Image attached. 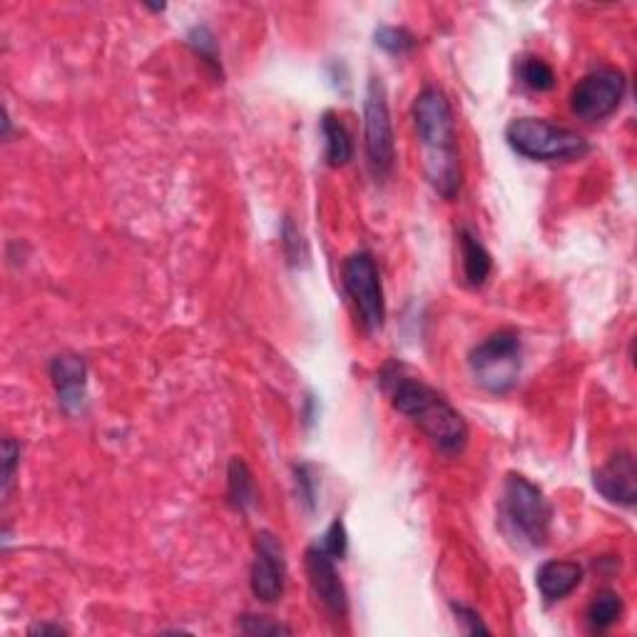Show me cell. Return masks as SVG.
<instances>
[{"mask_svg":"<svg viewBox=\"0 0 637 637\" xmlns=\"http://www.w3.org/2000/svg\"><path fill=\"white\" fill-rule=\"evenodd\" d=\"M381 381H384L396 412L418 426L436 451L449 459L463 453L468 443V424L439 391L424 384L421 379L402 374L394 367L384 369Z\"/></svg>","mask_w":637,"mask_h":637,"instance_id":"1","label":"cell"},{"mask_svg":"<svg viewBox=\"0 0 637 637\" xmlns=\"http://www.w3.org/2000/svg\"><path fill=\"white\" fill-rule=\"evenodd\" d=\"M414 125L424 148V170L443 199H456L461 189V160L456 120L441 88H424L414 100Z\"/></svg>","mask_w":637,"mask_h":637,"instance_id":"2","label":"cell"},{"mask_svg":"<svg viewBox=\"0 0 637 637\" xmlns=\"http://www.w3.org/2000/svg\"><path fill=\"white\" fill-rule=\"evenodd\" d=\"M498 521L508 538L543 548L551 538L553 508L538 486L521 473H508L498 500Z\"/></svg>","mask_w":637,"mask_h":637,"instance_id":"3","label":"cell"},{"mask_svg":"<svg viewBox=\"0 0 637 637\" xmlns=\"http://www.w3.org/2000/svg\"><path fill=\"white\" fill-rule=\"evenodd\" d=\"M506 140L516 154L533 162H576L590 152L582 135L543 117H516L506 127Z\"/></svg>","mask_w":637,"mask_h":637,"instance_id":"4","label":"cell"},{"mask_svg":"<svg viewBox=\"0 0 637 637\" xmlns=\"http://www.w3.org/2000/svg\"><path fill=\"white\" fill-rule=\"evenodd\" d=\"M468 367L473 379L488 394L503 396L518 384L523 367V341L513 329H500L490 334L468 354Z\"/></svg>","mask_w":637,"mask_h":637,"instance_id":"5","label":"cell"},{"mask_svg":"<svg viewBox=\"0 0 637 637\" xmlns=\"http://www.w3.org/2000/svg\"><path fill=\"white\" fill-rule=\"evenodd\" d=\"M341 281L354 309H357L359 324L363 329L369 334L384 329L386 297L384 285H381V271L377 267V259L371 257L369 252H354L351 257L344 262Z\"/></svg>","mask_w":637,"mask_h":637,"instance_id":"6","label":"cell"},{"mask_svg":"<svg viewBox=\"0 0 637 637\" xmlns=\"http://www.w3.org/2000/svg\"><path fill=\"white\" fill-rule=\"evenodd\" d=\"M363 148H367V162L371 175L386 179L396 162L394 125H391L389 97L381 78H371L363 97Z\"/></svg>","mask_w":637,"mask_h":637,"instance_id":"7","label":"cell"},{"mask_svg":"<svg viewBox=\"0 0 637 637\" xmlns=\"http://www.w3.org/2000/svg\"><path fill=\"white\" fill-rule=\"evenodd\" d=\"M627 90L625 72L617 68H595L570 93V111L582 123H603L617 113Z\"/></svg>","mask_w":637,"mask_h":637,"instance_id":"8","label":"cell"},{"mask_svg":"<svg viewBox=\"0 0 637 637\" xmlns=\"http://www.w3.org/2000/svg\"><path fill=\"white\" fill-rule=\"evenodd\" d=\"M304 568H306L312 595L316 598V603L322 605L324 613L329 615L334 623L347 621L349 595L339 578V570H336L334 555L316 541L314 545H309V551L304 555Z\"/></svg>","mask_w":637,"mask_h":637,"instance_id":"9","label":"cell"},{"mask_svg":"<svg viewBox=\"0 0 637 637\" xmlns=\"http://www.w3.org/2000/svg\"><path fill=\"white\" fill-rule=\"evenodd\" d=\"M287 586L285 545L275 533L262 531L254 541V560L250 570V588L262 603H277Z\"/></svg>","mask_w":637,"mask_h":637,"instance_id":"10","label":"cell"},{"mask_svg":"<svg viewBox=\"0 0 637 637\" xmlns=\"http://www.w3.org/2000/svg\"><path fill=\"white\" fill-rule=\"evenodd\" d=\"M593 486L607 503L633 508L637 500V466L630 451H617L593 473Z\"/></svg>","mask_w":637,"mask_h":637,"instance_id":"11","label":"cell"},{"mask_svg":"<svg viewBox=\"0 0 637 637\" xmlns=\"http://www.w3.org/2000/svg\"><path fill=\"white\" fill-rule=\"evenodd\" d=\"M50 379L66 412H80L88 394V363L78 354H60L50 361Z\"/></svg>","mask_w":637,"mask_h":637,"instance_id":"12","label":"cell"},{"mask_svg":"<svg viewBox=\"0 0 637 637\" xmlns=\"http://www.w3.org/2000/svg\"><path fill=\"white\" fill-rule=\"evenodd\" d=\"M582 582V568L572 560H545L535 572V588L545 603H560Z\"/></svg>","mask_w":637,"mask_h":637,"instance_id":"13","label":"cell"},{"mask_svg":"<svg viewBox=\"0 0 637 637\" xmlns=\"http://www.w3.org/2000/svg\"><path fill=\"white\" fill-rule=\"evenodd\" d=\"M459 250H461V267H463V281L471 289H480L490 277V269H494V257L486 250V244L480 242V236L471 230V227H463L459 232Z\"/></svg>","mask_w":637,"mask_h":637,"instance_id":"14","label":"cell"},{"mask_svg":"<svg viewBox=\"0 0 637 637\" xmlns=\"http://www.w3.org/2000/svg\"><path fill=\"white\" fill-rule=\"evenodd\" d=\"M322 135H324V154L332 167H344L354 160V140L347 125L339 120L336 113H324L322 117Z\"/></svg>","mask_w":637,"mask_h":637,"instance_id":"15","label":"cell"},{"mask_svg":"<svg viewBox=\"0 0 637 637\" xmlns=\"http://www.w3.org/2000/svg\"><path fill=\"white\" fill-rule=\"evenodd\" d=\"M227 500L240 513H247L257 503V484H254L252 471L242 459L230 461V471H227Z\"/></svg>","mask_w":637,"mask_h":637,"instance_id":"16","label":"cell"},{"mask_svg":"<svg viewBox=\"0 0 637 637\" xmlns=\"http://www.w3.org/2000/svg\"><path fill=\"white\" fill-rule=\"evenodd\" d=\"M623 615V598L615 590H600L588 605V627L593 633H605L613 627Z\"/></svg>","mask_w":637,"mask_h":637,"instance_id":"17","label":"cell"},{"mask_svg":"<svg viewBox=\"0 0 637 637\" xmlns=\"http://www.w3.org/2000/svg\"><path fill=\"white\" fill-rule=\"evenodd\" d=\"M518 78L535 93H548V90L555 88V70L543 58L535 56L521 58V62H518Z\"/></svg>","mask_w":637,"mask_h":637,"instance_id":"18","label":"cell"},{"mask_svg":"<svg viewBox=\"0 0 637 637\" xmlns=\"http://www.w3.org/2000/svg\"><path fill=\"white\" fill-rule=\"evenodd\" d=\"M374 40L389 56H408L418 45L416 35L406 28H398V25H381L374 33Z\"/></svg>","mask_w":637,"mask_h":637,"instance_id":"19","label":"cell"},{"mask_svg":"<svg viewBox=\"0 0 637 637\" xmlns=\"http://www.w3.org/2000/svg\"><path fill=\"white\" fill-rule=\"evenodd\" d=\"M187 43H189V48H193L197 56L207 62V66L220 70V60H217V40L207 25H197V28L189 31Z\"/></svg>","mask_w":637,"mask_h":637,"instance_id":"20","label":"cell"},{"mask_svg":"<svg viewBox=\"0 0 637 637\" xmlns=\"http://www.w3.org/2000/svg\"><path fill=\"white\" fill-rule=\"evenodd\" d=\"M281 247H285L289 264L306 262V257H309L304 236H302V232H299V227L291 222V217H287L285 224H281Z\"/></svg>","mask_w":637,"mask_h":637,"instance_id":"21","label":"cell"},{"mask_svg":"<svg viewBox=\"0 0 637 637\" xmlns=\"http://www.w3.org/2000/svg\"><path fill=\"white\" fill-rule=\"evenodd\" d=\"M240 630L244 635H291L289 625L269 621V617L264 615H242Z\"/></svg>","mask_w":637,"mask_h":637,"instance_id":"22","label":"cell"},{"mask_svg":"<svg viewBox=\"0 0 637 637\" xmlns=\"http://www.w3.org/2000/svg\"><path fill=\"white\" fill-rule=\"evenodd\" d=\"M319 543H322L324 548L329 551L336 560H341L344 555H347L349 535H347V528H344L341 518H336V521H332V525L326 528V533L322 535V538H319Z\"/></svg>","mask_w":637,"mask_h":637,"instance_id":"23","label":"cell"},{"mask_svg":"<svg viewBox=\"0 0 637 637\" xmlns=\"http://www.w3.org/2000/svg\"><path fill=\"white\" fill-rule=\"evenodd\" d=\"M21 463V443L15 439L3 441V498L8 500L15 484V468Z\"/></svg>","mask_w":637,"mask_h":637,"instance_id":"24","label":"cell"},{"mask_svg":"<svg viewBox=\"0 0 637 637\" xmlns=\"http://www.w3.org/2000/svg\"><path fill=\"white\" fill-rule=\"evenodd\" d=\"M451 610H453V615H456L459 625L463 627V633H468V635H488L490 633V627L484 625L480 615L473 607L463 605V603H451Z\"/></svg>","mask_w":637,"mask_h":637,"instance_id":"25","label":"cell"},{"mask_svg":"<svg viewBox=\"0 0 637 637\" xmlns=\"http://www.w3.org/2000/svg\"><path fill=\"white\" fill-rule=\"evenodd\" d=\"M294 476H297V488H299V498L304 500L306 508H314V500H316V480L312 476V466H306V463H302V466H297L294 471Z\"/></svg>","mask_w":637,"mask_h":637,"instance_id":"26","label":"cell"},{"mask_svg":"<svg viewBox=\"0 0 637 637\" xmlns=\"http://www.w3.org/2000/svg\"><path fill=\"white\" fill-rule=\"evenodd\" d=\"M68 630L60 625H35L31 627V635H66Z\"/></svg>","mask_w":637,"mask_h":637,"instance_id":"27","label":"cell"}]
</instances>
